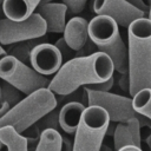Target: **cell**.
Here are the masks:
<instances>
[{
	"label": "cell",
	"mask_w": 151,
	"mask_h": 151,
	"mask_svg": "<svg viewBox=\"0 0 151 151\" xmlns=\"http://www.w3.org/2000/svg\"><path fill=\"white\" fill-rule=\"evenodd\" d=\"M63 136L55 129H44L34 151H61Z\"/></svg>",
	"instance_id": "ac0fdd59"
},
{
	"label": "cell",
	"mask_w": 151,
	"mask_h": 151,
	"mask_svg": "<svg viewBox=\"0 0 151 151\" xmlns=\"http://www.w3.org/2000/svg\"><path fill=\"white\" fill-rule=\"evenodd\" d=\"M53 0H41V2L40 4H46V2H52Z\"/></svg>",
	"instance_id": "e575fe53"
},
{
	"label": "cell",
	"mask_w": 151,
	"mask_h": 151,
	"mask_svg": "<svg viewBox=\"0 0 151 151\" xmlns=\"http://www.w3.org/2000/svg\"><path fill=\"white\" fill-rule=\"evenodd\" d=\"M84 92L86 93V103L88 105H97L103 107L109 113L111 123H119L131 118H137L140 122V127H143L149 120V118L144 117L134 110L132 98L114 94L110 91H94L87 87L84 88Z\"/></svg>",
	"instance_id": "52a82bcc"
},
{
	"label": "cell",
	"mask_w": 151,
	"mask_h": 151,
	"mask_svg": "<svg viewBox=\"0 0 151 151\" xmlns=\"http://www.w3.org/2000/svg\"><path fill=\"white\" fill-rule=\"evenodd\" d=\"M129 4H131L133 7H136L137 9L142 11L145 17H147V13H149V6L143 1V0H126Z\"/></svg>",
	"instance_id": "484cf974"
},
{
	"label": "cell",
	"mask_w": 151,
	"mask_h": 151,
	"mask_svg": "<svg viewBox=\"0 0 151 151\" xmlns=\"http://www.w3.org/2000/svg\"><path fill=\"white\" fill-rule=\"evenodd\" d=\"M47 41L46 34L39 38H33V39H28V40H22V41H18L14 44L8 45V48L6 50L7 54H11L13 57H15L17 59H19L20 61L27 64L29 63V55L32 50L40 42Z\"/></svg>",
	"instance_id": "2e32d148"
},
{
	"label": "cell",
	"mask_w": 151,
	"mask_h": 151,
	"mask_svg": "<svg viewBox=\"0 0 151 151\" xmlns=\"http://www.w3.org/2000/svg\"><path fill=\"white\" fill-rule=\"evenodd\" d=\"M87 31L97 50L111 58L114 71L119 74L127 72V46L122 39L118 24L107 15L97 14L90 20Z\"/></svg>",
	"instance_id": "3957f363"
},
{
	"label": "cell",
	"mask_w": 151,
	"mask_h": 151,
	"mask_svg": "<svg viewBox=\"0 0 151 151\" xmlns=\"http://www.w3.org/2000/svg\"><path fill=\"white\" fill-rule=\"evenodd\" d=\"M113 84H114V78H113V76H112V77L109 78L107 80H104V81H100V83H96V84H91V85H87V86H85V87L91 88V90H94V91L107 92V91H110V90L113 87Z\"/></svg>",
	"instance_id": "cb8c5ba5"
},
{
	"label": "cell",
	"mask_w": 151,
	"mask_h": 151,
	"mask_svg": "<svg viewBox=\"0 0 151 151\" xmlns=\"http://www.w3.org/2000/svg\"><path fill=\"white\" fill-rule=\"evenodd\" d=\"M110 124L109 113L100 106L85 107L74 132L73 151H99Z\"/></svg>",
	"instance_id": "5b68a950"
},
{
	"label": "cell",
	"mask_w": 151,
	"mask_h": 151,
	"mask_svg": "<svg viewBox=\"0 0 151 151\" xmlns=\"http://www.w3.org/2000/svg\"><path fill=\"white\" fill-rule=\"evenodd\" d=\"M5 54H7V52H6V50L2 47V45L0 44V58H1V57H4Z\"/></svg>",
	"instance_id": "1f68e13d"
},
{
	"label": "cell",
	"mask_w": 151,
	"mask_h": 151,
	"mask_svg": "<svg viewBox=\"0 0 151 151\" xmlns=\"http://www.w3.org/2000/svg\"><path fill=\"white\" fill-rule=\"evenodd\" d=\"M119 86H120V88H122L123 91L129 92V88H130V77H129V72L120 73Z\"/></svg>",
	"instance_id": "4316f807"
},
{
	"label": "cell",
	"mask_w": 151,
	"mask_h": 151,
	"mask_svg": "<svg viewBox=\"0 0 151 151\" xmlns=\"http://www.w3.org/2000/svg\"><path fill=\"white\" fill-rule=\"evenodd\" d=\"M88 21L81 17H73L68 21H66L64 28V39L66 44L74 51H79L88 40V31H87Z\"/></svg>",
	"instance_id": "4fadbf2b"
},
{
	"label": "cell",
	"mask_w": 151,
	"mask_h": 151,
	"mask_svg": "<svg viewBox=\"0 0 151 151\" xmlns=\"http://www.w3.org/2000/svg\"><path fill=\"white\" fill-rule=\"evenodd\" d=\"M0 78L27 96L39 88L48 87L50 79L37 72L32 66L11 54L0 58Z\"/></svg>",
	"instance_id": "8992f818"
},
{
	"label": "cell",
	"mask_w": 151,
	"mask_h": 151,
	"mask_svg": "<svg viewBox=\"0 0 151 151\" xmlns=\"http://www.w3.org/2000/svg\"><path fill=\"white\" fill-rule=\"evenodd\" d=\"M61 151H73V142H71L68 138L63 137L61 143Z\"/></svg>",
	"instance_id": "83f0119b"
},
{
	"label": "cell",
	"mask_w": 151,
	"mask_h": 151,
	"mask_svg": "<svg viewBox=\"0 0 151 151\" xmlns=\"http://www.w3.org/2000/svg\"><path fill=\"white\" fill-rule=\"evenodd\" d=\"M58 113L59 112H55L54 110H52L39 120L40 126L42 127V130L44 129H55V130H58V126H59Z\"/></svg>",
	"instance_id": "7402d4cb"
},
{
	"label": "cell",
	"mask_w": 151,
	"mask_h": 151,
	"mask_svg": "<svg viewBox=\"0 0 151 151\" xmlns=\"http://www.w3.org/2000/svg\"><path fill=\"white\" fill-rule=\"evenodd\" d=\"M114 68L111 58L104 52H94L68 59L54 73L48 88L57 96L66 97L81 86L107 80Z\"/></svg>",
	"instance_id": "6da1fadb"
},
{
	"label": "cell",
	"mask_w": 151,
	"mask_h": 151,
	"mask_svg": "<svg viewBox=\"0 0 151 151\" xmlns=\"http://www.w3.org/2000/svg\"><path fill=\"white\" fill-rule=\"evenodd\" d=\"M0 98H1V88H0Z\"/></svg>",
	"instance_id": "8d00e7d4"
},
{
	"label": "cell",
	"mask_w": 151,
	"mask_h": 151,
	"mask_svg": "<svg viewBox=\"0 0 151 151\" xmlns=\"http://www.w3.org/2000/svg\"><path fill=\"white\" fill-rule=\"evenodd\" d=\"M93 11L96 14H103L112 18L118 26L127 28L132 21L145 14L129 4L126 0H93Z\"/></svg>",
	"instance_id": "9c48e42d"
},
{
	"label": "cell",
	"mask_w": 151,
	"mask_h": 151,
	"mask_svg": "<svg viewBox=\"0 0 151 151\" xmlns=\"http://www.w3.org/2000/svg\"><path fill=\"white\" fill-rule=\"evenodd\" d=\"M45 34H47L46 24L37 12L24 20H12L6 17L0 19V44L2 46L39 38Z\"/></svg>",
	"instance_id": "ba28073f"
},
{
	"label": "cell",
	"mask_w": 151,
	"mask_h": 151,
	"mask_svg": "<svg viewBox=\"0 0 151 151\" xmlns=\"http://www.w3.org/2000/svg\"><path fill=\"white\" fill-rule=\"evenodd\" d=\"M85 107L86 106L84 105V103L68 101L59 110V126L64 132H66L67 134H74Z\"/></svg>",
	"instance_id": "5bb4252c"
},
{
	"label": "cell",
	"mask_w": 151,
	"mask_h": 151,
	"mask_svg": "<svg viewBox=\"0 0 151 151\" xmlns=\"http://www.w3.org/2000/svg\"><path fill=\"white\" fill-rule=\"evenodd\" d=\"M55 94L48 88H39L25 96L19 103L12 106L7 113L0 118V127L13 126L21 133L28 126L38 123L45 114L57 107Z\"/></svg>",
	"instance_id": "277c9868"
},
{
	"label": "cell",
	"mask_w": 151,
	"mask_h": 151,
	"mask_svg": "<svg viewBox=\"0 0 151 151\" xmlns=\"http://www.w3.org/2000/svg\"><path fill=\"white\" fill-rule=\"evenodd\" d=\"M9 109H11V105H9L7 101L0 100V118L4 117V116L7 113V111H8Z\"/></svg>",
	"instance_id": "f546056e"
},
{
	"label": "cell",
	"mask_w": 151,
	"mask_h": 151,
	"mask_svg": "<svg viewBox=\"0 0 151 151\" xmlns=\"http://www.w3.org/2000/svg\"><path fill=\"white\" fill-rule=\"evenodd\" d=\"M99 151H112L109 146H106V145H104V144H101V146H100V150Z\"/></svg>",
	"instance_id": "d6a6232c"
},
{
	"label": "cell",
	"mask_w": 151,
	"mask_h": 151,
	"mask_svg": "<svg viewBox=\"0 0 151 151\" xmlns=\"http://www.w3.org/2000/svg\"><path fill=\"white\" fill-rule=\"evenodd\" d=\"M35 12L44 19L47 33H63L66 25L67 6L64 2L40 4Z\"/></svg>",
	"instance_id": "8fae6325"
},
{
	"label": "cell",
	"mask_w": 151,
	"mask_h": 151,
	"mask_svg": "<svg viewBox=\"0 0 151 151\" xmlns=\"http://www.w3.org/2000/svg\"><path fill=\"white\" fill-rule=\"evenodd\" d=\"M147 18L151 20V4H150V6H149V13H147Z\"/></svg>",
	"instance_id": "836d02e7"
},
{
	"label": "cell",
	"mask_w": 151,
	"mask_h": 151,
	"mask_svg": "<svg viewBox=\"0 0 151 151\" xmlns=\"http://www.w3.org/2000/svg\"><path fill=\"white\" fill-rule=\"evenodd\" d=\"M147 130V134L145 136V142H146V145L149 146L150 151H151V119L147 120V123L145 124V126H143Z\"/></svg>",
	"instance_id": "f1b7e54d"
},
{
	"label": "cell",
	"mask_w": 151,
	"mask_h": 151,
	"mask_svg": "<svg viewBox=\"0 0 151 151\" xmlns=\"http://www.w3.org/2000/svg\"><path fill=\"white\" fill-rule=\"evenodd\" d=\"M117 151H143L140 146H136V145H126V146H123L120 147L119 150Z\"/></svg>",
	"instance_id": "4dcf8cb0"
},
{
	"label": "cell",
	"mask_w": 151,
	"mask_h": 151,
	"mask_svg": "<svg viewBox=\"0 0 151 151\" xmlns=\"http://www.w3.org/2000/svg\"><path fill=\"white\" fill-rule=\"evenodd\" d=\"M21 134H22L24 138L26 139V142H27V146L29 147L31 145L33 146V145L38 144V142H39V139H40L41 130H40L39 125H37V123H35V124L28 126L27 129H25V130L21 132Z\"/></svg>",
	"instance_id": "44dd1931"
},
{
	"label": "cell",
	"mask_w": 151,
	"mask_h": 151,
	"mask_svg": "<svg viewBox=\"0 0 151 151\" xmlns=\"http://www.w3.org/2000/svg\"><path fill=\"white\" fill-rule=\"evenodd\" d=\"M127 64L131 97L151 88V20L147 17L136 19L127 27Z\"/></svg>",
	"instance_id": "7a4b0ae2"
},
{
	"label": "cell",
	"mask_w": 151,
	"mask_h": 151,
	"mask_svg": "<svg viewBox=\"0 0 151 151\" xmlns=\"http://www.w3.org/2000/svg\"><path fill=\"white\" fill-rule=\"evenodd\" d=\"M41 0H2V13L12 20H24L35 12Z\"/></svg>",
	"instance_id": "9a60e30c"
},
{
	"label": "cell",
	"mask_w": 151,
	"mask_h": 151,
	"mask_svg": "<svg viewBox=\"0 0 151 151\" xmlns=\"http://www.w3.org/2000/svg\"><path fill=\"white\" fill-rule=\"evenodd\" d=\"M0 88H1V98L0 100H5L7 101L11 107L14 106L17 103H19L22 99V92H20L17 87H14L13 85H11L7 81H4L0 84Z\"/></svg>",
	"instance_id": "ffe728a7"
},
{
	"label": "cell",
	"mask_w": 151,
	"mask_h": 151,
	"mask_svg": "<svg viewBox=\"0 0 151 151\" xmlns=\"http://www.w3.org/2000/svg\"><path fill=\"white\" fill-rule=\"evenodd\" d=\"M133 107L144 117L151 119V88H143L132 97Z\"/></svg>",
	"instance_id": "d6986e66"
},
{
	"label": "cell",
	"mask_w": 151,
	"mask_h": 151,
	"mask_svg": "<svg viewBox=\"0 0 151 151\" xmlns=\"http://www.w3.org/2000/svg\"><path fill=\"white\" fill-rule=\"evenodd\" d=\"M88 0H63V2L67 6V12L72 14H79L81 13L87 4Z\"/></svg>",
	"instance_id": "603a6c76"
},
{
	"label": "cell",
	"mask_w": 151,
	"mask_h": 151,
	"mask_svg": "<svg viewBox=\"0 0 151 151\" xmlns=\"http://www.w3.org/2000/svg\"><path fill=\"white\" fill-rule=\"evenodd\" d=\"M54 45H55L57 48L60 51V53H61V55H63V59H65V58H70V59H71V57H74V55H73L74 51L66 44V41H65L64 38L58 39Z\"/></svg>",
	"instance_id": "d4e9b609"
},
{
	"label": "cell",
	"mask_w": 151,
	"mask_h": 151,
	"mask_svg": "<svg viewBox=\"0 0 151 151\" xmlns=\"http://www.w3.org/2000/svg\"><path fill=\"white\" fill-rule=\"evenodd\" d=\"M150 4H151V0H150Z\"/></svg>",
	"instance_id": "74e56055"
},
{
	"label": "cell",
	"mask_w": 151,
	"mask_h": 151,
	"mask_svg": "<svg viewBox=\"0 0 151 151\" xmlns=\"http://www.w3.org/2000/svg\"><path fill=\"white\" fill-rule=\"evenodd\" d=\"M112 136H113V144L116 151L126 145L140 146L142 132H140L139 119L131 118L125 122L116 123V127Z\"/></svg>",
	"instance_id": "7c38bea8"
},
{
	"label": "cell",
	"mask_w": 151,
	"mask_h": 151,
	"mask_svg": "<svg viewBox=\"0 0 151 151\" xmlns=\"http://www.w3.org/2000/svg\"><path fill=\"white\" fill-rule=\"evenodd\" d=\"M31 66L42 76L54 74L64 64L63 55L55 45L47 41L38 44L29 55Z\"/></svg>",
	"instance_id": "30bf717a"
},
{
	"label": "cell",
	"mask_w": 151,
	"mask_h": 151,
	"mask_svg": "<svg viewBox=\"0 0 151 151\" xmlns=\"http://www.w3.org/2000/svg\"><path fill=\"white\" fill-rule=\"evenodd\" d=\"M0 140L7 147V151H28L26 139L13 126L0 127Z\"/></svg>",
	"instance_id": "e0dca14e"
},
{
	"label": "cell",
	"mask_w": 151,
	"mask_h": 151,
	"mask_svg": "<svg viewBox=\"0 0 151 151\" xmlns=\"http://www.w3.org/2000/svg\"><path fill=\"white\" fill-rule=\"evenodd\" d=\"M1 147H2V143H1V140H0V150H1Z\"/></svg>",
	"instance_id": "d590c367"
}]
</instances>
